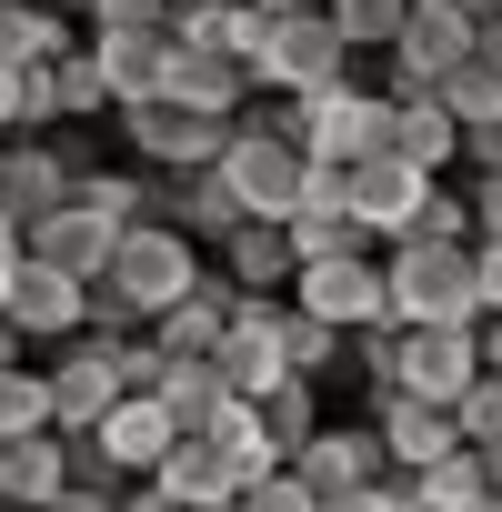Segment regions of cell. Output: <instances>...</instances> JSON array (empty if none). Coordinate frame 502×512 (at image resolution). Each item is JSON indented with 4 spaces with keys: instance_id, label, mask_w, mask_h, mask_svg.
I'll use <instances>...</instances> for the list:
<instances>
[{
    "instance_id": "cell-29",
    "label": "cell",
    "mask_w": 502,
    "mask_h": 512,
    "mask_svg": "<svg viewBox=\"0 0 502 512\" xmlns=\"http://www.w3.org/2000/svg\"><path fill=\"white\" fill-rule=\"evenodd\" d=\"M31 432H61L51 422V362L0 372V442H31Z\"/></svg>"
},
{
    "instance_id": "cell-53",
    "label": "cell",
    "mask_w": 502,
    "mask_h": 512,
    "mask_svg": "<svg viewBox=\"0 0 502 512\" xmlns=\"http://www.w3.org/2000/svg\"><path fill=\"white\" fill-rule=\"evenodd\" d=\"M0 171H11V141H0Z\"/></svg>"
},
{
    "instance_id": "cell-47",
    "label": "cell",
    "mask_w": 502,
    "mask_h": 512,
    "mask_svg": "<svg viewBox=\"0 0 502 512\" xmlns=\"http://www.w3.org/2000/svg\"><path fill=\"white\" fill-rule=\"evenodd\" d=\"M482 372H502V312L482 322Z\"/></svg>"
},
{
    "instance_id": "cell-22",
    "label": "cell",
    "mask_w": 502,
    "mask_h": 512,
    "mask_svg": "<svg viewBox=\"0 0 502 512\" xmlns=\"http://www.w3.org/2000/svg\"><path fill=\"white\" fill-rule=\"evenodd\" d=\"M392 151H402L412 171H432V181L462 161V121L442 111V91H432V101H392Z\"/></svg>"
},
{
    "instance_id": "cell-38",
    "label": "cell",
    "mask_w": 502,
    "mask_h": 512,
    "mask_svg": "<svg viewBox=\"0 0 502 512\" xmlns=\"http://www.w3.org/2000/svg\"><path fill=\"white\" fill-rule=\"evenodd\" d=\"M241 512H322V502H312V482H302V472L282 462V472H262V482L241 492Z\"/></svg>"
},
{
    "instance_id": "cell-17",
    "label": "cell",
    "mask_w": 502,
    "mask_h": 512,
    "mask_svg": "<svg viewBox=\"0 0 502 512\" xmlns=\"http://www.w3.org/2000/svg\"><path fill=\"white\" fill-rule=\"evenodd\" d=\"M472 382H482V322L472 332H402V392L412 402H442L452 412Z\"/></svg>"
},
{
    "instance_id": "cell-14",
    "label": "cell",
    "mask_w": 502,
    "mask_h": 512,
    "mask_svg": "<svg viewBox=\"0 0 502 512\" xmlns=\"http://www.w3.org/2000/svg\"><path fill=\"white\" fill-rule=\"evenodd\" d=\"M372 432H382L392 472H442V462H462V452H472V442H462V422H452L442 402H412V392H382V402H372Z\"/></svg>"
},
{
    "instance_id": "cell-27",
    "label": "cell",
    "mask_w": 502,
    "mask_h": 512,
    "mask_svg": "<svg viewBox=\"0 0 502 512\" xmlns=\"http://www.w3.org/2000/svg\"><path fill=\"white\" fill-rule=\"evenodd\" d=\"M442 111L462 121V131H482V121H502V51H482L472 41V61L442 81Z\"/></svg>"
},
{
    "instance_id": "cell-33",
    "label": "cell",
    "mask_w": 502,
    "mask_h": 512,
    "mask_svg": "<svg viewBox=\"0 0 502 512\" xmlns=\"http://www.w3.org/2000/svg\"><path fill=\"white\" fill-rule=\"evenodd\" d=\"M51 81H61V131H81V121H101V111H111V81H101L91 41H81L71 61H51Z\"/></svg>"
},
{
    "instance_id": "cell-34",
    "label": "cell",
    "mask_w": 502,
    "mask_h": 512,
    "mask_svg": "<svg viewBox=\"0 0 502 512\" xmlns=\"http://www.w3.org/2000/svg\"><path fill=\"white\" fill-rule=\"evenodd\" d=\"M342 372H352L372 402H382V392H402V322H382V332H352V362H342Z\"/></svg>"
},
{
    "instance_id": "cell-51",
    "label": "cell",
    "mask_w": 502,
    "mask_h": 512,
    "mask_svg": "<svg viewBox=\"0 0 502 512\" xmlns=\"http://www.w3.org/2000/svg\"><path fill=\"white\" fill-rule=\"evenodd\" d=\"M191 512H241V502H191Z\"/></svg>"
},
{
    "instance_id": "cell-13",
    "label": "cell",
    "mask_w": 502,
    "mask_h": 512,
    "mask_svg": "<svg viewBox=\"0 0 502 512\" xmlns=\"http://www.w3.org/2000/svg\"><path fill=\"white\" fill-rule=\"evenodd\" d=\"M151 221H171V231H191L201 251H221L251 211H241V191H231L221 171H151Z\"/></svg>"
},
{
    "instance_id": "cell-36",
    "label": "cell",
    "mask_w": 502,
    "mask_h": 512,
    "mask_svg": "<svg viewBox=\"0 0 502 512\" xmlns=\"http://www.w3.org/2000/svg\"><path fill=\"white\" fill-rule=\"evenodd\" d=\"M452 422H462V442H472V452H502V372H482V382L452 402Z\"/></svg>"
},
{
    "instance_id": "cell-10",
    "label": "cell",
    "mask_w": 502,
    "mask_h": 512,
    "mask_svg": "<svg viewBox=\"0 0 502 512\" xmlns=\"http://www.w3.org/2000/svg\"><path fill=\"white\" fill-rule=\"evenodd\" d=\"M121 402H131V392H121V352L81 332V342H71V352L51 362V422H61V432L81 442V432H101V422H111Z\"/></svg>"
},
{
    "instance_id": "cell-20",
    "label": "cell",
    "mask_w": 502,
    "mask_h": 512,
    "mask_svg": "<svg viewBox=\"0 0 502 512\" xmlns=\"http://www.w3.org/2000/svg\"><path fill=\"white\" fill-rule=\"evenodd\" d=\"M61 492H71V432L0 442V512H51Z\"/></svg>"
},
{
    "instance_id": "cell-18",
    "label": "cell",
    "mask_w": 502,
    "mask_h": 512,
    "mask_svg": "<svg viewBox=\"0 0 502 512\" xmlns=\"http://www.w3.org/2000/svg\"><path fill=\"white\" fill-rule=\"evenodd\" d=\"M81 442H101L121 482H161V462L181 452V422L161 412V392H131V402H121V412H111L101 432H81Z\"/></svg>"
},
{
    "instance_id": "cell-3",
    "label": "cell",
    "mask_w": 502,
    "mask_h": 512,
    "mask_svg": "<svg viewBox=\"0 0 502 512\" xmlns=\"http://www.w3.org/2000/svg\"><path fill=\"white\" fill-rule=\"evenodd\" d=\"M382 272H392V322L402 332H472L482 322L472 241H392Z\"/></svg>"
},
{
    "instance_id": "cell-7",
    "label": "cell",
    "mask_w": 502,
    "mask_h": 512,
    "mask_svg": "<svg viewBox=\"0 0 502 512\" xmlns=\"http://www.w3.org/2000/svg\"><path fill=\"white\" fill-rule=\"evenodd\" d=\"M302 151L332 161V171H362L372 151H392V91H362V81H332L302 101Z\"/></svg>"
},
{
    "instance_id": "cell-37",
    "label": "cell",
    "mask_w": 502,
    "mask_h": 512,
    "mask_svg": "<svg viewBox=\"0 0 502 512\" xmlns=\"http://www.w3.org/2000/svg\"><path fill=\"white\" fill-rule=\"evenodd\" d=\"M412 241H472V191H452V181H432V201H422V221H412Z\"/></svg>"
},
{
    "instance_id": "cell-49",
    "label": "cell",
    "mask_w": 502,
    "mask_h": 512,
    "mask_svg": "<svg viewBox=\"0 0 502 512\" xmlns=\"http://www.w3.org/2000/svg\"><path fill=\"white\" fill-rule=\"evenodd\" d=\"M51 11H61V21H91V0H51Z\"/></svg>"
},
{
    "instance_id": "cell-31",
    "label": "cell",
    "mask_w": 502,
    "mask_h": 512,
    "mask_svg": "<svg viewBox=\"0 0 502 512\" xmlns=\"http://www.w3.org/2000/svg\"><path fill=\"white\" fill-rule=\"evenodd\" d=\"M81 211H101L111 231H141L151 221V181L141 171H81Z\"/></svg>"
},
{
    "instance_id": "cell-5",
    "label": "cell",
    "mask_w": 502,
    "mask_h": 512,
    "mask_svg": "<svg viewBox=\"0 0 502 512\" xmlns=\"http://www.w3.org/2000/svg\"><path fill=\"white\" fill-rule=\"evenodd\" d=\"M472 41H482V21L462 11V0H412V21H402V41L382 51V81H392V101H432L462 61H472Z\"/></svg>"
},
{
    "instance_id": "cell-26",
    "label": "cell",
    "mask_w": 502,
    "mask_h": 512,
    "mask_svg": "<svg viewBox=\"0 0 502 512\" xmlns=\"http://www.w3.org/2000/svg\"><path fill=\"white\" fill-rule=\"evenodd\" d=\"M161 412H171L181 432H211V422L231 412V382H221L211 362H171V382H161Z\"/></svg>"
},
{
    "instance_id": "cell-28",
    "label": "cell",
    "mask_w": 502,
    "mask_h": 512,
    "mask_svg": "<svg viewBox=\"0 0 502 512\" xmlns=\"http://www.w3.org/2000/svg\"><path fill=\"white\" fill-rule=\"evenodd\" d=\"M412 512H502V492L482 482V462H442V472H412Z\"/></svg>"
},
{
    "instance_id": "cell-39",
    "label": "cell",
    "mask_w": 502,
    "mask_h": 512,
    "mask_svg": "<svg viewBox=\"0 0 502 512\" xmlns=\"http://www.w3.org/2000/svg\"><path fill=\"white\" fill-rule=\"evenodd\" d=\"M91 31H171V0H91Z\"/></svg>"
},
{
    "instance_id": "cell-1",
    "label": "cell",
    "mask_w": 502,
    "mask_h": 512,
    "mask_svg": "<svg viewBox=\"0 0 502 512\" xmlns=\"http://www.w3.org/2000/svg\"><path fill=\"white\" fill-rule=\"evenodd\" d=\"M201 282H211V272H201V241H191V231H171V221L121 231L111 272L91 282V342H131V322L151 332V322H161V312H181Z\"/></svg>"
},
{
    "instance_id": "cell-24",
    "label": "cell",
    "mask_w": 502,
    "mask_h": 512,
    "mask_svg": "<svg viewBox=\"0 0 502 512\" xmlns=\"http://www.w3.org/2000/svg\"><path fill=\"white\" fill-rule=\"evenodd\" d=\"M241 91H251V61H211V51H181V41H171V101L241 121Z\"/></svg>"
},
{
    "instance_id": "cell-44",
    "label": "cell",
    "mask_w": 502,
    "mask_h": 512,
    "mask_svg": "<svg viewBox=\"0 0 502 512\" xmlns=\"http://www.w3.org/2000/svg\"><path fill=\"white\" fill-rule=\"evenodd\" d=\"M121 512H191V502H181V492H161V482H131V492H121Z\"/></svg>"
},
{
    "instance_id": "cell-40",
    "label": "cell",
    "mask_w": 502,
    "mask_h": 512,
    "mask_svg": "<svg viewBox=\"0 0 502 512\" xmlns=\"http://www.w3.org/2000/svg\"><path fill=\"white\" fill-rule=\"evenodd\" d=\"M462 171H472V181H492V171H502V121L462 131Z\"/></svg>"
},
{
    "instance_id": "cell-4",
    "label": "cell",
    "mask_w": 502,
    "mask_h": 512,
    "mask_svg": "<svg viewBox=\"0 0 502 512\" xmlns=\"http://www.w3.org/2000/svg\"><path fill=\"white\" fill-rule=\"evenodd\" d=\"M332 81H352V41L332 31V11H292L251 51V91H272V101H312Z\"/></svg>"
},
{
    "instance_id": "cell-23",
    "label": "cell",
    "mask_w": 502,
    "mask_h": 512,
    "mask_svg": "<svg viewBox=\"0 0 502 512\" xmlns=\"http://www.w3.org/2000/svg\"><path fill=\"white\" fill-rule=\"evenodd\" d=\"M262 11H251V0H211V11H181L171 21V41L181 51H211V61H251V51H262Z\"/></svg>"
},
{
    "instance_id": "cell-32",
    "label": "cell",
    "mask_w": 502,
    "mask_h": 512,
    "mask_svg": "<svg viewBox=\"0 0 502 512\" xmlns=\"http://www.w3.org/2000/svg\"><path fill=\"white\" fill-rule=\"evenodd\" d=\"M322 11H332V31H342L352 51H392L402 21H412V0H322Z\"/></svg>"
},
{
    "instance_id": "cell-50",
    "label": "cell",
    "mask_w": 502,
    "mask_h": 512,
    "mask_svg": "<svg viewBox=\"0 0 502 512\" xmlns=\"http://www.w3.org/2000/svg\"><path fill=\"white\" fill-rule=\"evenodd\" d=\"M181 11H211V0H171V21H181Z\"/></svg>"
},
{
    "instance_id": "cell-30",
    "label": "cell",
    "mask_w": 502,
    "mask_h": 512,
    "mask_svg": "<svg viewBox=\"0 0 502 512\" xmlns=\"http://www.w3.org/2000/svg\"><path fill=\"white\" fill-rule=\"evenodd\" d=\"M282 352H292V372H302V382H332V372L352 362V332H332V322H312V312L292 302V322H282Z\"/></svg>"
},
{
    "instance_id": "cell-6",
    "label": "cell",
    "mask_w": 502,
    "mask_h": 512,
    "mask_svg": "<svg viewBox=\"0 0 502 512\" xmlns=\"http://www.w3.org/2000/svg\"><path fill=\"white\" fill-rule=\"evenodd\" d=\"M81 171H91V141L81 131H21L11 141V171H0V211L21 231H41L51 211L81 201Z\"/></svg>"
},
{
    "instance_id": "cell-41",
    "label": "cell",
    "mask_w": 502,
    "mask_h": 512,
    "mask_svg": "<svg viewBox=\"0 0 502 512\" xmlns=\"http://www.w3.org/2000/svg\"><path fill=\"white\" fill-rule=\"evenodd\" d=\"M472 241H502V171L472 181Z\"/></svg>"
},
{
    "instance_id": "cell-42",
    "label": "cell",
    "mask_w": 502,
    "mask_h": 512,
    "mask_svg": "<svg viewBox=\"0 0 502 512\" xmlns=\"http://www.w3.org/2000/svg\"><path fill=\"white\" fill-rule=\"evenodd\" d=\"M472 272H482V322L502 312V241H472Z\"/></svg>"
},
{
    "instance_id": "cell-15",
    "label": "cell",
    "mask_w": 502,
    "mask_h": 512,
    "mask_svg": "<svg viewBox=\"0 0 502 512\" xmlns=\"http://www.w3.org/2000/svg\"><path fill=\"white\" fill-rule=\"evenodd\" d=\"M91 61L111 81V111L171 101V31H91Z\"/></svg>"
},
{
    "instance_id": "cell-25",
    "label": "cell",
    "mask_w": 502,
    "mask_h": 512,
    "mask_svg": "<svg viewBox=\"0 0 502 512\" xmlns=\"http://www.w3.org/2000/svg\"><path fill=\"white\" fill-rule=\"evenodd\" d=\"M251 412H262V432H272V452L292 462V452H302V442L322 432V382H302V372H292V382H272L262 402H251Z\"/></svg>"
},
{
    "instance_id": "cell-12",
    "label": "cell",
    "mask_w": 502,
    "mask_h": 512,
    "mask_svg": "<svg viewBox=\"0 0 502 512\" xmlns=\"http://www.w3.org/2000/svg\"><path fill=\"white\" fill-rule=\"evenodd\" d=\"M422 201H432V171H412L402 151H372V161L352 171V221H362V241H412Z\"/></svg>"
},
{
    "instance_id": "cell-2",
    "label": "cell",
    "mask_w": 502,
    "mask_h": 512,
    "mask_svg": "<svg viewBox=\"0 0 502 512\" xmlns=\"http://www.w3.org/2000/svg\"><path fill=\"white\" fill-rule=\"evenodd\" d=\"M221 181L241 191L251 221H292L302 191H312V151H302V101H272V111H251L221 151Z\"/></svg>"
},
{
    "instance_id": "cell-43",
    "label": "cell",
    "mask_w": 502,
    "mask_h": 512,
    "mask_svg": "<svg viewBox=\"0 0 502 512\" xmlns=\"http://www.w3.org/2000/svg\"><path fill=\"white\" fill-rule=\"evenodd\" d=\"M51 512H121V492H101V482H71Z\"/></svg>"
},
{
    "instance_id": "cell-46",
    "label": "cell",
    "mask_w": 502,
    "mask_h": 512,
    "mask_svg": "<svg viewBox=\"0 0 502 512\" xmlns=\"http://www.w3.org/2000/svg\"><path fill=\"white\" fill-rule=\"evenodd\" d=\"M21 131V71H0V141Z\"/></svg>"
},
{
    "instance_id": "cell-48",
    "label": "cell",
    "mask_w": 502,
    "mask_h": 512,
    "mask_svg": "<svg viewBox=\"0 0 502 512\" xmlns=\"http://www.w3.org/2000/svg\"><path fill=\"white\" fill-rule=\"evenodd\" d=\"M262 21H292V11H322V0H251Z\"/></svg>"
},
{
    "instance_id": "cell-52",
    "label": "cell",
    "mask_w": 502,
    "mask_h": 512,
    "mask_svg": "<svg viewBox=\"0 0 502 512\" xmlns=\"http://www.w3.org/2000/svg\"><path fill=\"white\" fill-rule=\"evenodd\" d=\"M0 312H11V272H0Z\"/></svg>"
},
{
    "instance_id": "cell-35",
    "label": "cell",
    "mask_w": 502,
    "mask_h": 512,
    "mask_svg": "<svg viewBox=\"0 0 502 512\" xmlns=\"http://www.w3.org/2000/svg\"><path fill=\"white\" fill-rule=\"evenodd\" d=\"M282 231H292V251H302V262H332V251H372L352 211H292Z\"/></svg>"
},
{
    "instance_id": "cell-9",
    "label": "cell",
    "mask_w": 502,
    "mask_h": 512,
    "mask_svg": "<svg viewBox=\"0 0 502 512\" xmlns=\"http://www.w3.org/2000/svg\"><path fill=\"white\" fill-rule=\"evenodd\" d=\"M231 131H241V121H221V111H191V101L121 111V141H131V161H151V171H221Z\"/></svg>"
},
{
    "instance_id": "cell-16",
    "label": "cell",
    "mask_w": 502,
    "mask_h": 512,
    "mask_svg": "<svg viewBox=\"0 0 502 512\" xmlns=\"http://www.w3.org/2000/svg\"><path fill=\"white\" fill-rule=\"evenodd\" d=\"M11 322L31 332V352H41V342H81V332H91V282H71V272H51V262H21V272H11Z\"/></svg>"
},
{
    "instance_id": "cell-11",
    "label": "cell",
    "mask_w": 502,
    "mask_h": 512,
    "mask_svg": "<svg viewBox=\"0 0 502 512\" xmlns=\"http://www.w3.org/2000/svg\"><path fill=\"white\" fill-rule=\"evenodd\" d=\"M292 472L312 482V502H342V492H372V482L392 472V452H382L372 422H322V432L292 452Z\"/></svg>"
},
{
    "instance_id": "cell-19",
    "label": "cell",
    "mask_w": 502,
    "mask_h": 512,
    "mask_svg": "<svg viewBox=\"0 0 502 512\" xmlns=\"http://www.w3.org/2000/svg\"><path fill=\"white\" fill-rule=\"evenodd\" d=\"M221 282H231L241 302H292V282H302L292 231H282V221H241V231L221 241Z\"/></svg>"
},
{
    "instance_id": "cell-21",
    "label": "cell",
    "mask_w": 502,
    "mask_h": 512,
    "mask_svg": "<svg viewBox=\"0 0 502 512\" xmlns=\"http://www.w3.org/2000/svg\"><path fill=\"white\" fill-rule=\"evenodd\" d=\"M111 251H121V231L101 221V211H51L41 231H31V262H51V272H71V282H101L111 272Z\"/></svg>"
},
{
    "instance_id": "cell-45",
    "label": "cell",
    "mask_w": 502,
    "mask_h": 512,
    "mask_svg": "<svg viewBox=\"0 0 502 512\" xmlns=\"http://www.w3.org/2000/svg\"><path fill=\"white\" fill-rule=\"evenodd\" d=\"M21 262H31V231H21L11 211H0V272H21Z\"/></svg>"
},
{
    "instance_id": "cell-8",
    "label": "cell",
    "mask_w": 502,
    "mask_h": 512,
    "mask_svg": "<svg viewBox=\"0 0 502 512\" xmlns=\"http://www.w3.org/2000/svg\"><path fill=\"white\" fill-rule=\"evenodd\" d=\"M292 302L332 332H382L392 322V272H382V251H332V262H302Z\"/></svg>"
}]
</instances>
